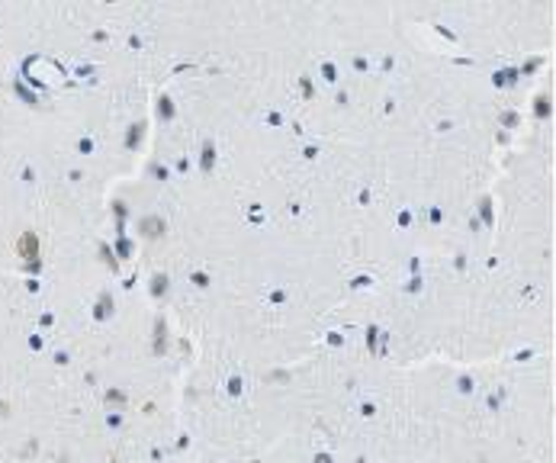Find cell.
<instances>
[{
    "label": "cell",
    "instance_id": "obj_1",
    "mask_svg": "<svg viewBox=\"0 0 556 463\" xmlns=\"http://www.w3.org/2000/svg\"><path fill=\"white\" fill-rule=\"evenodd\" d=\"M35 248H39L35 235H33V232H26V235L20 239V254H23V258H33L35 261Z\"/></svg>",
    "mask_w": 556,
    "mask_h": 463
}]
</instances>
